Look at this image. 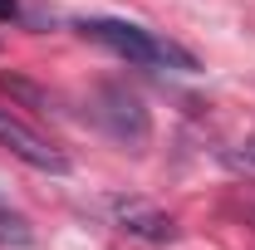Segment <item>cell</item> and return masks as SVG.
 <instances>
[{
  "label": "cell",
  "mask_w": 255,
  "mask_h": 250,
  "mask_svg": "<svg viewBox=\"0 0 255 250\" xmlns=\"http://www.w3.org/2000/svg\"><path fill=\"white\" fill-rule=\"evenodd\" d=\"M79 30L89 34L94 44H103V49H113V54H123L132 64H142V69H182V74L196 69V59H191L182 44L142 30V25H128V20H84Z\"/></svg>",
  "instance_id": "6da1fadb"
},
{
  "label": "cell",
  "mask_w": 255,
  "mask_h": 250,
  "mask_svg": "<svg viewBox=\"0 0 255 250\" xmlns=\"http://www.w3.org/2000/svg\"><path fill=\"white\" fill-rule=\"evenodd\" d=\"M0 147H10V152L20 157V162H30L34 172H69V157L49 142V137H39L25 118H15L10 108H0Z\"/></svg>",
  "instance_id": "7a4b0ae2"
},
{
  "label": "cell",
  "mask_w": 255,
  "mask_h": 250,
  "mask_svg": "<svg viewBox=\"0 0 255 250\" xmlns=\"http://www.w3.org/2000/svg\"><path fill=\"white\" fill-rule=\"evenodd\" d=\"M113 221L123 226L128 236H137V241H152V246L177 241V221L162 216L157 206H147V201H113Z\"/></svg>",
  "instance_id": "3957f363"
},
{
  "label": "cell",
  "mask_w": 255,
  "mask_h": 250,
  "mask_svg": "<svg viewBox=\"0 0 255 250\" xmlns=\"http://www.w3.org/2000/svg\"><path fill=\"white\" fill-rule=\"evenodd\" d=\"M103 103L108 108H98V123L113 137H123V142H142L147 137V113H142V103L128 89H103Z\"/></svg>",
  "instance_id": "277c9868"
},
{
  "label": "cell",
  "mask_w": 255,
  "mask_h": 250,
  "mask_svg": "<svg viewBox=\"0 0 255 250\" xmlns=\"http://www.w3.org/2000/svg\"><path fill=\"white\" fill-rule=\"evenodd\" d=\"M0 241H5V246H30V226H25V216H15L5 201H0Z\"/></svg>",
  "instance_id": "5b68a950"
},
{
  "label": "cell",
  "mask_w": 255,
  "mask_h": 250,
  "mask_svg": "<svg viewBox=\"0 0 255 250\" xmlns=\"http://www.w3.org/2000/svg\"><path fill=\"white\" fill-rule=\"evenodd\" d=\"M0 89L15 94V98H25V103H34V108H49V94L34 89V84H25V79H15V74H0Z\"/></svg>",
  "instance_id": "8992f818"
},
{
  "label": "cell",
  "mask_w": 255,
  "mask_h": 250,
  "mask_svg": "<svg viewBox=\"0 0 255 250\" xmlns=\"http://www.w3.org/2000/svg\"><path fill=\"white\" fill-rule=\"evenodd\" d=\"M15 15H20V5L15 0H0V20H15Z\"/></svg>",
  "instance_id": "52a82bcc"
},
{
  "label": "cell",
  "mask_w": 255,
  "mask_h": 250,
  "mask_svg": "<svg viewBox=\"0 0 255 250\" xmlns=\"http://www.w3.org/2000/svg\"><path fill=\"white\" fill-rule=\"evenodd\" d=\"M241 157H246V162H255V142H246V147H241Z\"/></svg>",
  "instance_id": "ba28073f"
}]
</instances>
